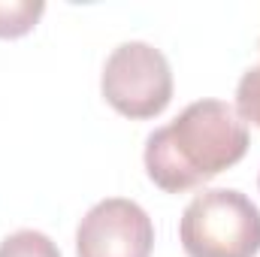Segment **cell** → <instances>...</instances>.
<instances>
[{"label":"cell","mask_w":260,"mask_h":257,"mask_svg":"<svg viewBox=\"0 0 260 257\" xmlns=\"http://www.w3.org/2000/svg\"><path fill=\"white\" fill-rule=\"evenodd\" d=\"M248 151V124L236 106L206 97L185 106L145 139V173L167 194L191 191L239 164Z\"/></svg>","instance_id":"6da1fadb"},{"label":"cell","mask_w":260,"mask_h":257,"mask_svg":"<svg viewBox=\"0 0 260 257\" xmlns=\"http://www.w3.org/2000/svg\"><path fill=\"white\" fill-rule=\"evenodd\" d=\"M179 239L188 257H254L260 209L236 188H203L182 212Z\"/></svg>","instance_id":"7a4b0ae2"},{"label":"cell","mask_w":260,"mask_h":257,"mask_svg":"<svg viewBox=\"0 0 260 257\" xmlns=\"http://www.w3.org/2000/svg\"><path fill=\"white\" fill-rule=\"evenodd\" d=\"M106 103L124 118H154L173 100V70L160 49L145 40L115 46L100 73Z\"/></svg>","instance_id":"3957f363"},{"label":"cell","mask_w":260,"mask_h":257,"mask_svg":"<svg viewBox=\"0 0 260 257\" xmlns=\"http://www.w3.org/2000/svg\"><path fill=\"white\" fill-rule=\"evenodd\" d=\"M154 224L127 197L94 203L76 227V257H151Z\"/></svg>","instance_id":"277c9868"},{"label":"cell","mask_w":260,"mask_h":257,"mask_svg":"<svg viewBox=\"0 0 260 257\" xmlns=\"http://www.w3.org/2000/svg\"><path fill=\"white\" fill-rule=\"evenodd\" d=\"M46 12L43 0H0V40H15L34 30Z\"/></svg>","instance_id":"5b68a950"},{"label":"cell","mask_w":260,"mask_h":257,"mask_svg":"<svg viewBox=\"0 0 260 257\" xmlns=\"http://www.w3.org/2000/svg\"><path fill=\"white\" fill-rule=\"evenodd\" d=\"M0 257H61V248L40 230H15L0 242Z\"/></svg>","instance_id":"8992f818"},{"label":"cell","mask_w":260,"mask_h":257,"mask_svg":"<svg viewBox=\"0 0 260 257\" xmlns=\"http://www.w3.org/2000/svg\"><path fill=\"white\" fill-rule=\"evenodd\" d=\"M236 112L245 124L251 121L254 127H260V40H257V64L248 67L242 73L239 85H236Z\"/></svg>","instance_id":"52a82bcc"},{"label":"cell","mask_w":260,"mask_h":257,"mask_svg":"<svg viewBox=\"0 0 260 257\" xmlns=\"http://www.w3.org/2000/svg\"><path fill=\"white\" fill-rule=\"evenodd\" d=\"M257 185H260V179H257Z\"/></svg>","instance_id":"ba28073f"}]
</instances>
